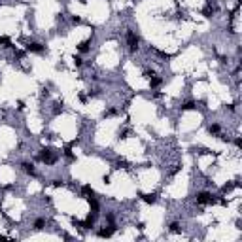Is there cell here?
Listing matches in <instances>:
<instances>
[{
	"mask_svg": "<svg viewBox=\"0 0 242 242\" xmlns=\"http://www.w3.org/2000/svg\"><path fill=\"white\" fill-rule=\"evenodd\" d=\"M197 202L199 204H212V202H216V199L210 195V193H199L197 195Z\"/></svg>",
	"mask_w": 242,
	"mask_h": 242,
	"instance_id": "6da1fadb",
	"label": "cell"
},
{
	"mask_svg": "<svg viewBox=\"0 0 242 242\" xmlns=\"http://www.w3.org/2000/svg\"><path fill=\"white\" fill-rule=\"evenodd\" d=\"M40 161H44V163H55V155H51V151L49 150H42L40 151Z\"/></svg>",
	"mask_w": 242,
	"mask_h": 242,
	"instance_id": "7a4b0ae2",
	"label": "cell"
},
{
	"mask_svg": "<svg viewBox=\"0 0 242 242\" xmlns=\"http://www.w3.org/2000/svg\"><path fill=\"white\" fill-rule=\"evenodd\" d=\"M127 42H129L131 51H134L136 47H138V36H136L134 32H129V34H127Z\"/></svg>",
	"mask_w": 242,
	"mask_h": 242,
	"instance_id": "3957f363",
	"label": "cell"
},
{
	"mask_svg": "<svg viewBox=\"0 0 242 242\" xmlns=\"http://www.w3.org/2000/svg\"><path fill=\"white\" fill-rule=\"evenodd\" d=\"M27 49H29V51H34V53H42V51H44V47H42L40 44H29V45H27Z\"/></svg>",
	"mask_w": 242,
	"mask_h": 242,
	"instance_id": "277c9868",
	"label": "cell"
},
{
	"mask_svg": "<svg viewBox=\"0 0 242 242\" xmlns=\"http://www.w3.org/2000/svg\"><path fill=\"white\" fill-rule=\"evenodd\" d=\"M89 44H91L89 40H85V42H81V44L78 45V49H80L81 53H83V51H87V49H89Z\"/></svg>",
	"mask_w": 242,
	"mask_h": 242,
	"instance_id": "5b68a950",
	"label": "cell"
},
{
	"mask_svg": "<svg viewBox=\"0 0 242 242\" xmlns=\"http://www.w3.org/2000/svg\"><path fill=\"white\" fill-rule=\"evenodd\" d=\"M114 235V227H110V229H102L100 233H99V236H112Z\"/></svg>",
	"mask_w": 242,
	"mask_h": 242,
	"instance_id": "8992f818",
	"label": "cell"
},
{
	"mask_svg": "<svg viewBox=\"0 0 242 242\" xmlns=\"http://www.w3.org/2000/svg\"><path fill=\"white\" fill-rule=\"evenodd\" d=\"M142 199H144V201H146L148 204H153V202L157 201V199H155V195H142Z\"/></svg>",
	"mask_w": 242,
	"mask_h": 242,
	"instance_id": "52a82bcc",
	"label": "cell"
},
{
	"mask_svg": "<svg viewBox=\"0 0 242 242\" xmlns=\"http://www.w3.org/2000/svg\"><path fill=\"white\" fill-rule=\"evenodd\" d=\"M23 166H25V172H29V174H34V166H32V165H29V163H25V165H23Z\"/></svg>",
	"mask_w": 242,
	"mask_h": 242,
	"instance_id": "ba28073f",
	"label": "cell"
},
{
	"mask_svg": "<svg viewBox=\"0 0 242 242\" xmlns=\"http://www.w3.org/2000/svg\"><path fill=\"white\" fill-rule=\"evenodd\" d=\"M159 83H161V80H159V78H153V74H151V87H157Z\"/></svg>",
	"mask_w": 242,
	"mask_h": 242,
	"instance_id": "9c48e42d",
	"label": "cell"
},
{
	"mask_svg": "<svg viewBox=\"0 0 242 242\" xmlns=\"http://www.w3.org/2000/svg\"><path fill=\"white\" fill-rule=\"evenodd\" d=\"M182 108H184V110H193V108H195V104H193V102H185Z\"/></svg>",
	"mask_w": 242,
	"mask_h": 242,
	"instance_id": "30bf717a",
	"label": "cell"
},
{
	"mask_svg": "<svg viewBox=\"0 0 242 242\" xmlns=\"http://www.w3.org/2000/svg\"><path fill=\"white\" fill-rule=\"evenodd\" d=\"M34 227H36V229H42V227H44V220H36Z\"/></svg>",
	"mask_w": 242,
	"mask_h": 242,
	"instance_id": "8fae6325",
	"label": "cell"
},
{
	"mask_svg": "<svg viewBox=\"0 0 242 242\" xmlns=\"http://www.w3.org/2000/svg\"><path fill=\"white\" fill-rule=\"evenodd\" d=\"M170 231H172V233H178V231H180V225H178V223H172V225H170Z\"/></svg>",
	"mask_w": 242,
	"mask_h": 242,
	"instance_id": "7c38bea8",
	"label": "cell"
},
{
	"mask_svg": "<svg viewBox=\"0 0 242 242\" xmlns=\"http://www.w3.org/2000/svg\"><path fill=\"white\" fill-rule=\"evenodd\" d=\"M210 133H220V127H217V125H212V127H210Z\"/></svg>",
	"mask_w": 242,
	"mask_h": 242,
	"instance_id": "4fadbf2b",
	"label": "cell"
}]
</instances>
